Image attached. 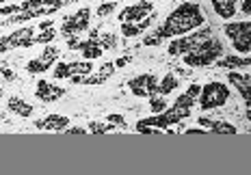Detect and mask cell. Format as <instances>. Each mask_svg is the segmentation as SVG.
Instances as JSON below:
<instances>
[{
	"label": "cell",
	"instance_id": "1",
	"mask_svg": "<svg viewBox=\"0 0 251 175\" xmlns=\"http://www.w3.org/2000/svg\"><path fill=\"white\" fill-rule=\"evenodd\" d=\"M206 24V18L201 13V7L197 2H182L174 11L167 15V20L156 28L154 35L143 39L145 45H158L165 39L177 37V35H186L191 30H197Z\"/></svg>",
	"mask_w": 251,
	"mask_h": 175
},
{
	"label": "cell",
	"instance_id": "2",
	"mask_svg": "<svg viewBox=\"0 0 251 175\" xmlns=\"http://www.w3.org/2000/svg\"><path fill=\"white\" fill-rule=\"evenodd\" d=\"M223 54H226V50H223L221 39L210 35V37L206 41H201L193 52L184 54V65H188V67H208V65H212L214 61Z\"/></svg>",
	"mask_w": 251,
	"mask_h": 175
},
{
	"label": "cell",
	"instance_id": "3",
	"mask_svg": "<svg viewBox=\"0 0 251 175\" xmlns=\"http://www.w3.org/2000/svg\"><path fill=\"white\" fill-rule=\"evenodd\" d=\"M210 35H212V28L203 24L200 30H191V35H182V37L174 39L169 44V50H167V52L171 56H184L188 52H193V50H195L201 41H206Z\"/></svg>",
	"mask_w": 251,
	"mask_h": 175
},
{
	"label": "cell",
	"instance_id": "4",
	"mask_svg": "<svg viewBox=\"0 0 251 175\" xmlns=\"http://www.w3.org/2000/svg\"><path fill=\"white\" fill-rule=\"evenodd\" d=\"M223 33L229 39V44L234 45L236 52H243V56L249 54L251 50V22L245 20V22H227L223 26Z\"/></svg>",
	"mask_w": 251,
	"mask_h": 175
},
{
	"label": "cell",
	"instance_id": "5",
	"mask_svg": "<svg viewBox=\"0 0 251 175\" xmlns=\"http://www.w3.org/2000/svg\"><path fill=\"white\" fill-rule=\"evenodd\" d=\"M229 100V89L223 82H208L200 91V108L201 110H212V108L223 106Z\"/></svg>",
	"mask_w": 251,
	"mask_h": 175
},
{
	"label": "cell",
	"instance_id": "6",
	"mask_svg": "<svg viewBox=\"0 0 251 175\" xmlns=\"http://www.w3.org/2000/svg\"><path fill=\"white\" fill-rule=\"evenodd\" d=\"M35 37H37L35 26L18 28V30H13L11 35H2V37H0V54L9 52V50H13V48H30V45H35Z\"/></svg>",
	"mask_w": 251,
	"mask_h": 175
},
{
	"label": "cell",
	"instance_id": "7",
	"mask_svg": "<svg viewBox=\"0 0 251 175\" xmlns=\"http://www.w3.org/2000/svg\"><path fill=\"white\" fill-rule=\"evenodd\" d=\"M89 22H91V9H78L74 15H67L61 24V35L70 37V35H80L89 28Z\"/></svg>",
	"mask_w": 251,
	"mask_h": 175
},
{
	"label": "cell",
	"instance_id": "8",
	"mask_svg": "<svg viewBox=\"0 0 251 175\" xmlns=\"http://www.w3.org/2000/svg\"><path fill=\"white\" fill-rule=\"evenodd\" d=\"M93 71L91 67V61H70V63H59L54 69H52V76L56 80H63V78H72V76H89Z\"/></svg>",
	"mask_w": 251,
	"mask_h": 175
},
{
	"label": "cell",
	"instance_id": "9",
	"mask_svg": "<svg viewBox=\"0 0 251 175\" xmlns=\"http://www.w3.org/2000/svg\"><path fill=\"white\" fill-rule=\"evenodd\" d=\"M151 11H154V2H150V0H139L137 4H130V7L122 9V13H119V22H126V24L141 22V20L150 18Z\"/></svg>",
	"mask_w": 251,
	"mask_h": 175
},
{
	"label": "cell",
	"instance_id": "10",
	"mask_svg": "<svg viewBox=\"0 0 251 175\" xmlns=\"http://www.w3.org/2000/svg\"><path fill=\"white\" fill-rule=\"evenodd\" d=\"M156 76H151V74H139V76H134L132 80L128 82V87H130V91H132L137 97H151V95H156Z\"/></svg>",
	"mask_w": 251,
	"mask_h": 175
},
{
	"label": "cell",
	"instance_id": "11",
	"mask_svg": "<svg viewBox=\"0 0 251 175\" xmlns=\"http://www.w3.org/2000/svg\"><path fill=\"white\" fill-rule=\"evenodd\" d=\"M98 33L100 30H91V35L87 37V41H80L78 44V52H80L82 56H85V61H93V59H100V56L104 54L100 41H98Z\"/></svg>",
	"mask_w": 251,
	"mask_h": 175
},
{
	"label": "cell",
	"instance_id": "12",
	"mask_svg": "<svg viewBox=\"0 0 251 175\" xmlns=\"http://www.w3.org/2000/svg\"><path fill=\"white\" fill-rule=\"evenodd\" d=\"M227 80H229V85L236 87V91L243 95L245 104L249 106V102H251V76L249 74H240V71H229Z\"/></svg>",
	"mask_w": 251,
	"mask_h": 175
},
{
	"label": "cell",
	"instance_id": "13",
	"mask_svg": "<svg viewBox=\"0 0 251 175\" xmlns=\"http://www.w3.org/2000/svg\"><path fill=\"white\" fill-rule=\"evenodd\" d=\"M35 95H37L41 102H54V100H59V97L65 95V89L52 85V82H48V80H39L37 89H35Z\"/></svg>",
	"mask_w": 251,
	"mask_h": 175
},
{
	"label": "cell",
	"instance_id": "14",
	"mask_svg": "<svg viewBox=\"0 0 251 175\" xmlns=\"http://www.w3.org/2000/svg\"><path fill=\"white\" fill-rule=\"evenodd\" d=\"M67 126H70V117H65V115H48L44 119L35 121L37 130H50V132H61Z\"/></svg>",
	"mask_w": 251,
	"mask_h": 175
},
{
	"label": "cell",
	"instance_id": "15",
	"mask_svg": "<svg viewBox=\"0 0 251 175\" xmlns=\"http://www.w3.org/2000/svg\"><path fill=\"white\" fill-rule=\"evenodd\" d=\"M197 123H200L201 128H208L212 134H229V136L238 134L236 126H232V123H227V121H214V119H208V117H200Z\"/></svg>",
	"mask_w": 251,
	"mask_h": 175
},
{
	"label": "cell",
	"instance_id": "16",
	"mask_svg": "<svg viewBox=\"0 0 251 175\" xmlns=\"http://www.w3.org/2000/svg\"><path fill=\"white\" fill-rule=\"evenodd\" d=\"M217 67L221 69H243V67H249V56H238V54H227V56H219L217 61Z\"/></svg>",
	"mask_w": 251,
	"mask_h": 175
},
{
	"label": "cell",
	"instance_id": "17",
	"mask_svg": "<svg viewBox=\"0 0 251 175\" xmlns=\"http://www.w3.org/2000/svg\"><path fill=\"white\" fill-rule=\"evenodd\" d=\"M212 2V9L217 11L219 18L223 20H229L236 15V2L238 0H210Z\"/></svg>",
	"mask_w": 251,
	"mask_h": 175
},
{
	"label": "cell",
	"instance_id": "18",
	"mask_svg": "<svg viewBox=\"0 0 251 175\" xmlns=\"http://www.w3.org/2000/svg\"><path fill=\"white\" fill-rule=\"evenodd\" d=\"M7 108L13 112V115H18V117H30V115H33V104H26L22 97H15V95L9 97Z\"/></svg>",
	"mask_w": 251,
	"mask_h": 175
},
{
	"label": "cell",
	"instance_id": "19",
	"mask_svg": "<svg viewBox=\"0 0 251 175\" xmlns=\"http://www.w3.org/2000/svg\"><path fill=\"white\" fill-rule=\"evenodd\" d=\"M150 24H151V15H150V18H145V20H141V22H134V24L122 22V35H124V37H137V35L143 33Z\"/></svg>",
	"mask_w": 251,
	"mask_h": 175
},
{
	"label": "cell",
	"instance_id": "20",
	"mask_svg": "<svg viewBox=\"0 0 251 175\" xmlns=\"http://www.w3.org/2000/svg\"><path fill=\"white\" fill-rule=\"evenodd\" d=\"M177 89V78L174 74H167L163 80L156 85V95H169Z\"/></svg>",
	"mask_w": 251,
	"mask_h": 175
},
{
	"label": "cell",
	"instance_id": "21",
	"mask_svg": "<svg viewBox=\"0 0 251 175\" xmlns=\"http://www.w3.org/2000/svg\"><path fill=\"white\" fill-rule=\"evenodd\" d=\"M48 69H52V65H48L46 61H41L39 56L26 63V71H28V74H44V71H48Z\"/></svg>",
	"mask_w": 251,
	"mask_h": 175
},
{
	"label": "cell",
	"instance_id": "22",
	"mask_svg": "<svg viewBox=\"0 0 251 175\" xmlns=\"http://www.w3.org/2000/svg\"><path fill=\"white\" fill-rule=\"evenodd\" d=\"M98 41H100V45H102V50H113L115 45H117V35H113V33H98Z\"/></svg>",
	"mask_w": 251,
	"mask_h": 175
},
{
	"label": "cell",
	"instance_id": "23",
	"mask_svg": "<svg viewBox=\"0 0 251 175\" xmlns=\"http://www.w3.org/2000/svg\"><path fill=\"white\" fill-rule=\"evenodd\" d=\"M87 130L91 132V134H106V132L113 130V126L111 123H102V121H91Z\"/></svg>",
	"mask_w": 251,
	"mask_h": 175
},
{
	"label": "cell",
	"instance_id": "24",
	"mask_svg": "<svg viewBox=\"0 0 251 175\" xmlns=\"http://www.w3.org/2000/svg\"><path fill=\"white\" fill-rule=\"evenodd\" d=\"M167 108V102H165V97L163 95H151L150 97V110H151V115H156V112H163Z\"/></svg>",
	"mask_w": 251,
	"mask_h": 175
},
{
	"label": "cell",
	"instance_id": "25",
	"mask_svg": "<svg viewBox=\"0 0 251 175\" xmlns=\"http://www.w3.org/2000/svg\"><path fill=\"white\" fill-rule=\"evenodd\" d=\"M115 9H117V2H102L100 7L96 9V13H98V18H106V15H111Z\"/></svg>",
	"mask_w": 251,
	"mask_h": 175
},
{
	"label": "cell",
	"instance_id": "26",
	"mask_svg": "<svg viewBox=\"0 0 251 175\" xmlns=\"http://www.w3.org/2000/svg\"><path fill=\"white\" fill-rule=\"evenodd\" d=\"M106 121L111 123V126H122V128H126V119H124L122 115H108Z\"/></svg>",
	"mask_w": 251,
	"mask_h": 175
},
{
	"label": "cell",
	"instance_id": "27",
	"mask_svg": "<svg viewBox=\"0 0 251 175\" xmlns=\"http://www.w3.org/2000/svg\"><path fill=\"white\" fill-rule=\"evenodd\" d=\"M65 134L67 136H82V134H87V130H85V128H70V126H67L65 128Z\"/></svg>",
	"mask_w": 251,
	"mask_h": 175
},
{
	"label": "cell",
	"instance_id": "28",
	"mask_svg": "<svg viewBox=\"0 0 251 175\" xmlns=\"http://www.w3.org/2000/svg\"><path fill=\"white\" fill-rule=\"evenodd\" d=\"M37 28H39V30L54 28V22H52V18H48V20H44V22H39V24H37Z\"/></svg>",
	"mask_w": 251,
	"mask_h": 175
},
{
	"label": "cell",
	"instance_id": "29",
	"mask_svg": "<svg viewBox=\"0 0 251 175\" xmlns=\"http://www.w3.org/2000/svg\"><path fill=\"white\" fill-rule=\"evenodd\" d=\"M137 130L141 132V134H154V128H150V126H143V123H137Z\"/></svg>",
	"mask_w": 251,
	"mask_h": 175
},
{
	"label": "cell",
	"instance_id": "30",
	"mask_svg": "<svg viewBox=\"0 0 251 175\" xmlns=\"http://www.w3.org/2000/svg\"><path fill=\"white\" fill-rule=\"evenodd\" d=\"M65 41H67V45H70V50H76L78 44H80V41L76 39V35H70V37H65Z\"/></svg>",
	"mask_w": 251,
	"mask_h": 175
},
{
	"label": "cell",
	"instance_id": "31",
	"mask_svg": "<svg viewBox=\"0 0 251 175\" xmlns=\"http://www.w3.org/2000/svg\"><path fill=\"white\" fill-rule=\"evenodd\" d=\"M130 61H132L130 56H119V59L115 61V67H124V65H128V63H130Z\"/></svg>",
	"mask_w": 251,
	"mask_h": 175
},
{
	"label": "cell",
	"instance_id": "32",
	"mask_svg": "<svg viewBox=\"0 0 251 175\" xmlns=\"http://www.w3.org/2000/svg\"><path fill=\"white\" fill-rule=\"evenodd\" d=\"M0 74H2V78H4V80H15V74H13L11 69H7V67L0 69Z\"/></svg>",
	"mask_w": 251,
	"mask_h": 175
},
{
	"label": "cell",
	"instance_id": "33",
	"mask_svg": "<svg viewBox=\"0 0 251 175\" xmlns=\"http://www.w3.org/2000/svg\"><path fill=\"white\" fill-rule=\"evenodd\" d=\"M240 9H243V13H245V15H249V13H251V0H243Z\"/></svg>",
	"mask_w": 251,
	"mask_h": 175
},
{
	"label": "cell",
	"instance_id": "34",
	"mask_svg": "<svg viewBox=\"0 0 251 175\" xmlns=\"http://www.w3.org/2000/svg\"><path fill=\"white\" fill-rule=\"evenodd\" d=\"M0 100H2V89H0Z\"/></svg>",
	"mask_w": 251,
	"mask_h": 175
},
{
	"label": "cell",
	"instance_id": "35",
	"mask_svg": "<svg viewBox=\"0 0 251 175\" xmlns=\"http://www.w3.org/2000/svg\"><path fill=\"white\" fill-rule=\"evenodd\" d=\"M0 85H2V74H0Z\"/></svg>",
	"mask_w": 251,
	"mask_h": 175
},
{
	"label": "cell",
	"instance_id": "36",
	"mask_svg": "<svg viewBox=\"0 0 251 175\" xmlns=\"http://www.w3.org/2000/svg\"><path fill=\"white\" fill-rule=\"evenodd\" d=\"M2 2H4V0H0V4H2Z\"/></svg>",
	"mask_w": 251,
	"mask_h": 175
}]
</instances>
